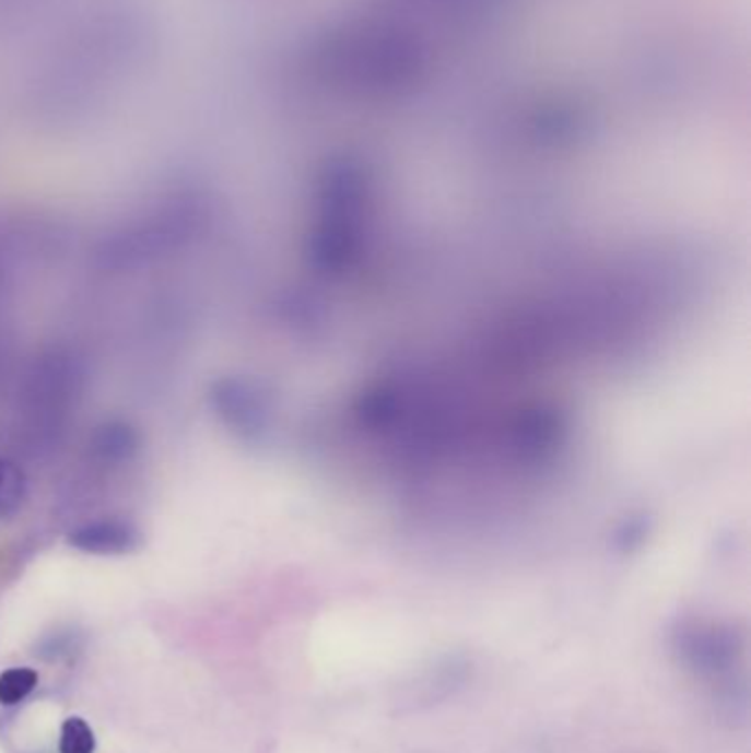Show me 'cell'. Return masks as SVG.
I'll return each mask as SVG.
<instances>
[{"label":"cell","mask_w":751,"mask_h":753,"mask_svg":"<svg viewBox=\"0 0 751 753\" xmlns=\"http://www.w3.org/2000/svg\"><path fill=\"white\" fill-rule=\"evenodd\" d=\"M69 544L89 555H126L141 546L139 529L124 518H97L75 527Z\"/></svg>","instance_id":"1"},{"label":"cell","mask_w":751,"mask_h":753,"mask_svg":"<svg viewBox=\"0 0 751 753\" xmlns=\"http://www.w3.org/2000/svg\"><path fill=\"white\" fill-rule=\"evenodd\" d=\"M27 496L30 483L25 470L16 461L0 457V520L19 516Z\"/></svg>","instance_id":"2"},{"label":"cell","mask_w":751,"mask_h":753,"mask_svg":"<svg viewBox=\"0 0 751 753\" xmlns=\"http://www.w3.org/2000/svg\"><path fill=\"white\" fill-rule=\"evenodd\" d=\"M93 449L99 459L110 461V463H119V461L130 459L134 455L137 434L128 425L110 423L95 434Z\"/></svg>","instance_id":"3"},{"label":"cell","mask_w":751,"mask_h":753,"mask_svg":"<svg viewBox=\"0 0 751 753\" xmlns=\"http://www.w3.org/2000/svg\"><path fill=\"white\" fill-rule=\"evenodd\" d=\"M38 685V674L32 668H14L0 674V705H16Z\"/></svg>","instance_id":"4"},{"label":"cell","mask_w":751,"mask_h":753,"mask_svg":"<svg viewBox=\"0 0 751 753\" xmlns=\"http://www.w3.org/2000/svg\"><path fill=\"white\" fill-rule=\"evenodd\" d=\"M95 751V733L89 722L80 716H71L62 725L60 736V753H93Z\"/></svg>","instance_id":"5"}]
</instances>
